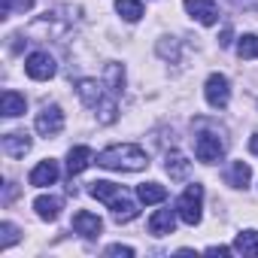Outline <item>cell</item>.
<instances>
[{"label": "cell", "mask_w": 258, "mask_h": 258, "mask_svg": "<svg viewBox=\"0 0 258 258\" xmlns=\"http://www.w3.org/2000/svg\"><path fill=\"white\" fill-rule=\"evenodd\" d=\"M195 155H198V161H204V164H216V161H222V155H225V143H222L216 134H198V140H195Z\"/></svg>", "instance_id": "obj_6"}, {"label": "cell", "mask_w": 258, "mask_h": 258, "mask_svg": "<svg viewBox=\"0 0 258 258\" xmlns=\"http://www.w3.org/2000/svg\"><path fill=\"white\" fill-rule=\"evenodd\" d=\"M34 127H37L40 137H58L64 131V112H61V106H55V103L43 106V112H37Z\"/></svg>", "instance_id": "obj_4"}, {"label": "cell", "mask_w": 258, "mask_h": 258, "mask_svg": "<svg viewBox=\"0 0 258 258\" xmlns=\"http://www.w3.org/2000/svg\"><path fill=\"white\" fill-rule=\"evenodd\" d=\"M106 255H121V258H131V255H134V249H131V246L115 243V246H106Z\"/></svg>", "instance_id": "obj_28"}, {"label": "cell", "mask_w": 258, "mask_h": 258, "mask_svg": "<svg viewBox=\"0 0 258 258\" xmlns=\"http://www.w3.org/2000/svg\"><path fill=\"white\" fill-rule=\"evenodd\" d=\"M25 106H28V100H25L19 91H13V88H7L4 94H0V112H4L7 118L22 115V112H25Z\"/></svg>", "instance_id": "obj_14"}, {"label": "cell", "mask_w": 258, "mask_h": 258, "mask_svg": "<svg viewBox=\"0 0 258 258\" xmlns=\"http://www.w3.org/2000/svg\"><path fill=\"white\" fill-rule=\"evenodd\" d=\"M249 152L258 155V134H252V140H249Z\"/></svg>", "instance_id": "obj_30"}, {"label": "cell", "mask_w": 258, "mask_h": 258, "mask_svg": "<svg viewBox=\"0 0 258 258\" xmlns=\"http://www.w3.org/2000/svg\"><path fill=\"white\" fill-rule=\"evenodd\" d=\"M34 210H37V216H40L43 222H55V219L61 216V198H55V195H40V198L34 201Z\"/></svg>", "instance_id": "obj_15"}, {"label": "cell", "mask_w": 258, "mask_h": 258, "mask_svg": "<svg viewBox=\"0 0 258 258\" xmlns=\"http://www.w3.org/2000/svg\"><path fill=\"white\" fill-rule=\"evenodd\" d=\"M4 152H7L10 158H25V155L31 152V137L22 134V131L7 134V137H4Z\"/></svg>", "instance_id": "obj_12"}, {"label": "cell", "mask_w": 258, "mask_h": 258, "mask_svg": "<svg viewBox=\"0 0 258 258\" xmlns=\"http://www.w3.org/2000/svg\"><path fill=\"white\" fill-rule=\"evenodd\" d=\"M91 161H94V152H91L88 146H73V149L67 152V173L76 176V173H82Z\"/></svg>", "instance_id": "obj_13"}, {"label": "cell", "mask_w": 258, "mask_h": 258, "mask_svg": "<svg viewBox=\"0 0 258 258\" xmlns=\"http://www.w3.org/2000/svg\"><path fill=\"white\" fill-rule=\"evenodd\" d=\"M204 97L213 109H225L228 100H231V85H228V76L222 73H210L207 76V85H204Z\"/></svg>", "instance_id": "obj_3"}, {"label": "cell", "mask_w": 258, "mask_h": 258, "mask_svg": "<svg viewBox=\"0 0 258 258\" xmlns=\"http://www.w3.org/2000/svg\"><path fill=\"white\" fill-rule=\"evenodd\" d=\"M97 164L106 167V170H121V173H137V170H146L149 167V155L134 146V143H115L109 149H103L97 155Z\"/></svg>", "instance_id": "obj_1"}, {"label": "cell", "mask_w": 258, "mask_h": 258, "mask_svg": "<svg viewBox=\"0 0 258 258\" xmlns=\"http://www.w3.org/2000/svg\"><path fill=\"white\" fill-rule=\"evenodd\" d=\"M58 161H52V158H46V161H40L34 170H31V176H28V182L31 185H37V188H46V185H55L58 182Z\"/></svg>", "instance_id": "obj_7"}, {"label": "cell", "mask_w": 258, "mask_h": 258, "mask_svg": "<svg viewBox=\"0 0 258 258\" xmlns=\"http://www.w3.org/2000/svg\"><path fill=\"white\" fill-rule=\"evenodd\" d=\"M237 55H240L243 61H252V58H258V37H252V34H243V37H240V43H237Z\"/></svg>", "instance_id": "obj_24"}, {"label": "cell", "mask_w": 258, "mask_h": 258, "mask_svg": "<svg viewBox=\"0 0 258 258\" xmlns=\"http://www.w3.org/2000/svg\"><path fill=\"white\" fill-rule=\"evenodd\" d=\"M176 219H179V213H176V210H158V213H152V216H149V231H152L155 237L173 234Z\"/></svg>", "instance_id": "obj_10"}, {"label": "cell", "mask_w": 258, "mask_h": 258, "mask_svg": "<svg viewBox=\"0 0 258 258\" xmlns=\"http://www.w3.org/2000/svg\"><path fill=\"white\" fill-rule=\"evenodd\" d=\"M76 94L82 97V103H85V106L97 109V106H100V100H103V85H100L97 79H79V82H76Z\"/></svg>", "instance_id": "obj_11"}, {"label": "cell", "mask_w": 258, "mask_h": 258, "mask_svg": "<svg viewBox=\"0 0 258 258\" xmlns=\"http://www.w3.org/2000/svg\"><path fill=\"white\" fill-rule=\"evenodd\" d=\"M73 231L82 234V237H88V240H94V237L103 231V222H100V216H94V213H88V210H79V213L73 216Z\"/></svg>", "instance_id": "obj_9"}, {"label": "cell", "mask_w": 258, "mask_h": 258, "mask_svg": "<svg viewBox=\"0 0 258 258\" xmlns=\"http://www.w3.org/2000/svg\"><path fill=\"white\" fill-rule=\"evenodd\" d=\"M234 252L240 255H258V231H240L234 240Z\"/></svg>", "instance_id": "obj_22"}, {"label": "cell", "mask_w": 258, "mask_h": 258, "mask_svg": "<svg viewBox=\"0 0 258 258\" xmlns=\"http://www.w3.org/2000/svg\"><path fill=\"white\" fill-rule=\"evenodd\" d=\"M103 79H106V88L112 91V97L115 94H121V88H124V67L121 64H106V70H103Z\"/></svg>", "instance_id": "obj_19"}, {"label": "cell", "mask_w": 258, "mask_h": 258, "mask_svg": "<svg viewBox=\"0 0 258 258\" xmlns=\"http://www.w3.org/2000/svg\"><path fill=\"white\" fill-rule=\"evenodd\" d=\"M234 249H228V246H210L207 249V255H231Z\"/></svg>", "instance_id": "obj_29"}, {"label": "cell", "mask_w": 258, "mask_h": 258, "mask_svg": "<svg viewBox=\"0 0 258 258\" xmlns=\"http://www.w3.org/2000/svg\"><path fill=\"white\" fill-rule=\"evenodd\" d=\"M25 73L37 82H46L55 76V58L49 52H31L28 61H25Z\"/></svg>", "instance_id": "obj_5"}, {"label": "cell", "mask_w": 258, "mask_h": 258, "mask_svg": "<svg viewBox=\"0 0 258 258\" xmlns=\"http://www.w3.org/2000/svg\"><path fill=\"white\" fill-rule=\"evenodd\" d=\"M0 234H4V237H0V249H10V246L19 240V228H16L13 222H4V225H0Z\"/></svg>", "instance_id": "obj_27"}, {"label": "cell", "mask_w": 258, "mask_h": 258, "mask_svg": "<svg viewBox=\"0 0 258 258\" xmlns=\"http://www.w3.org/2000/svg\"><path fill=\"white\" fill-rule=\"evenodd\" d=\"M167 173H170V179H185L188 176V170H191V164L185 161V155L182 152H167Z\"/></svg>", "instance_id": "obj_20"}, {"label": "cell", "mask_w": 258, "mask_h": 258, "mask_svg": "<svg viewBox=\"0 0 258 258\" xmlns=\"http://www.w3.org/2000/svg\"><path fill=\"white\" fill-rule=\"evenodd\" d=\"M249 179H252L249 164H243V161H231V167H228V185H234V188H246Z\"/></svg>", "instance_id": "obj_21"}, {"label": "cell", "mask_w": 258, "mask_h": 258, "mask_svg": "<svg viewBox=\"0 0 258 258\" xmlns=\"http://www.w3.org/2000/svg\"><path fill=\"white\" fill-rule=\"evenodd\" d=\"M88 195L91 198H97V201H103V204H112L118 195H124L115 182H106V179H97V182H91V188H88Z\"/></svg>", "instance_id": "obj_17"}, {"label": "cell", "mask_w": 258, "mask_h": 258, "mask_svg": "<svg viewBox=\"0 0 258 258\" xmlns=\"http://www.w3.org/2000/svg\"><path fill=\"white\" fill-rule=\"evenodd\" d=\"M115 112H118L115 100H112V97H109V100L103 97V100H100V106H97V121H100V124H112V121L118 118Z\"/></svg>", "instance_id": "obj_25"}, {"label": "cell", "mask_w": 258, "mask_h": 258, "mask_svg": "<svg viewBox=\"0 0 258 258\" xmlns=\"http://www.w3.org/2000/svg\"><path fill=\"white\" fill-rule=\"evenodd\" d=\"M137 198H140V204H161V201H167V188L158 182H143V185H137Z\"/></svg>", "instance_id": "obj_18"}, {"label": "cell", "mask_w": 258, "mask_h": 258, "mask_svg": "<svg viewBox=\"0 0 258 258\" xmlns=\"http://www.w3.org/2000/svg\"><path fill=\"white\" fill-rule=\"evenodd\" d=\"M185 13L191 19H198L201 25H216V19H219L216 0H185Z\"/></svg>", "instance_id": "obj_8"}, {"label": "cell", "mask_w": 258, "mask_h": 258, "mask_svg": "<svg viewBox=\"0 0 258 258\" xmlns=\"http://www.w3.org/2000/svg\"><path fill=\"white\" fill-rule=\"evenodd\" d=\"M115 13H118L124 22H140V19H143L140 0H115Z\"/></svg>", "instance_id": "obj_23"}, {"label": "cell", "mask_w": 258, "mask_h": 258, "mask_svg": "<svg viewBox=\"0 0 258 258\" xmlns=\"http://www.w3.org/2000/svg\"><path fill=\"white\" fill-rule=\"evenodd\" d=\"M34 10V0H4V16H25Z\"/></svg>", "instance_id": "obj_26"}, {"label": "cell", "mask_w": 258, "mask_h": 258, "mask_svg": "<svg viewBox=\"0 0 258 258\" xmlns=\"http://www.w3.org/2000/svg\"><path fill=\"white\" fill-rule=\"evenodd\" d=\"M109 210H112V219L121 225V222H134L137 216H140V210H137V204L134 201H127L124 195H118L112 204H109Z\"/></svg>", "instance_id": "obj_16"}, {"label": "cell", "mask_w": 258, "mask_h": 258, "mask_svg": "<svg viewBox=\"0 0 258 258\" xmlns=\"http://www.w3.org/2000/svg\"><path fill=\"white\" fill-rule=\"evenodd\" d=\"M201 210H204V185L191 182V185L179 195V201H176V213H179V219H182L185 225H198L201 216H204Z\"/></svg>", "instance_id": "obj_2"}]
</instances>
